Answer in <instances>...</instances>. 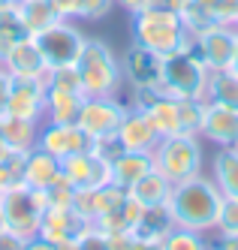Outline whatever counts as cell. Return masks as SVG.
<instances>
[{"label":"cell","instance_id":"obj_24","mask_svg":"<svg viewBox=\"0 0 238 250\" xmlns=\"http://www.w3.org/2000/svg\"><path fill=\"white\" fill-rule=\"evenodd\" d=\"M127 193L136 196L145 208H160V205H166L169 196H172V181H166V178H163L157 169H151L148 175H142Z\"/></svg>","mask_w":238,"mask_h":250},{"label":"cell","instance_id":"obj_21","mask_svg":"<svg viewBox=\"0 0 238 250\" xmlns=\"http://www.w3.org/2000/svg\"><path fill=\"white\" fill-rule=\"evenodd\" d=\"M211 181L223 196L238 199V148H217L211 157Z\"/></svg>","mask_w":238,"mask_h":250},{"label":"cell","instance_id":"obj_4","mask_svg":"<svg viewBox=\"0 0 238 250\" xmlns=\"http://www.w3.org/2000/svg\"><path fill=\"white\" fill-rule=\"evenodd\" d=\"M151 157H154V169L172 184L202 175V166H205L202 142L193 133H178V136L160 139V145L154 148Z\"/></svg>","mask_w":238,"mask_h":250},{"label":"cell","instance_id":"obj_31","mask_svg":"<svg viewBox=\"0 0 238 250\" xmlns=\"http://www.w3.org/2000/svg\"><path fill=\"white\" fill-rule=\"evenodd\" d=\"M178 112H181V133L199 136L205 118V100H178Z\"/></svg>","mask_w":238,"mask_h":250},{"label":"cell","instance_id":"obj_15","mask_svg":"<svg viewBox=\"0 0 238 250\" xmlns=\"http://www.w3.org/2000/svg\"><path fill=\"white\" fill-rule=\"evenodd\" d=\"M6 115L43 124V118H45V82L43 79H12Z\"/></svg>","mask_w":238,"mask_h":250},{"label":"cell","instance_id":"obj_19","mask_svg":"<svg viewBox=\"0 0 238 250\" xmlns=\"http://www.w3.org/2000/svg\"><path fill=\"white\" fill-rule=\"evenodd\" d=\"M151 169H154V157L145 151H115L112 154V184L121 190H130Z\"/></svg>","mask_w":238,"mask_h":250},{"label":"cell","instance_id":"obj_43","mask_svg":"<svg viewBox=\"0 0 238 250\" xmlns=\"http://www.w3.org/2000/svg\"><path fill=\"white\" fill-rule=\"evenodd\" d=\"M54 250H79V238H66L61 244H54Z\"/></svg>","mask_w":238,"mask_h":250},{"label":"cell","instance_id":"obj_35","mask_svg":"<svg viewBox=\"0 0 238 250\" xmlns=\"http://www.w3.org/2000/svg\"><path fill=\"white\" fill-rule=\"evenodd\" d=\"M48 3L58 12L61 21H76L79 19V0H48Z\"/></svg>","mask_w":238,"mask_h":250},{"label":"cell","instance_id":"obj_16","mask_svg":"<svg viewBox=\"0 0 238 250\" xmlns=\"http://www.w3.org/2000/svg\"><path fill=\"white\" fill-rule=\"evenodd\" d=\"M199 136L217 148H238V112L217 103H205V118Z\"/></svg>","mask_w":238,"mask_h":250},{"label":"cell","instance_id":"obj_44","mask_svg":"<svg viewBox=\"0 0 238 250\" xmlns=\"http://www.w3.org/2000/svg\"><path fill=\"white\" fill-rule=\"evenodd\" d=\"M9 157H12V151H9V145L3 142V136H0V163H6Z\"/></svg>","mask_w":238,"mask_h":250},{"label":"cell","instance_id":"obj_11","mask_svg":"<svg viewBox=\"0 0 238 250\" xmlns=\"http://www.w3.org/2000/svg\"><path fill=\"white\" fill-rule=\"evenodd\" d=\"M40 148L58 160L69 154H82V151H100V145L79 124H51V121L40 124Z\"/></svg>","mask_w":238,"mask_h":250},{"label":"cell","instance_id":"obj_37","mask_svg":"<svg viewBox=\"0 0 238 250\" xmlns=\"http://www.w3.org/2000/svg\"><path fill=\"white\" fill-rule=\"evenodd\" d=\"M0 250H24V238L15 235L12 229H3L0 232Z\"/></svg>","mask_w":238,"mask_h":250},{"label":"cell","instance_id":"obj_13","mask_svg":"<svg viewBox=\"0 0 238 250\" xmlns=\"http://www.w3.org/2000/svg\"><path fill=\"white\" fill-rule=\"evenodd\" d=\"M118 148L121 151H145L154 154V148L160 145V133L154 130V124L148 121L139 105H127V115L118 127Z\"/></svg>","mask_w":238,"mask_h":250},{"label":"cell","instance_id":"obj_45","mask_svg":"<svg viewBox=\"0 0 238 250\" xmlns=\"http://www.w3.org/2000/svg\"><path fill=\"white\" fill-rule=\"evenodd\" d=\"M232 69L238 73V42H235V58H232Z\"/></svg>","mask_w":238,"mask_h":250},{"label":"cell","instance_id":"obj_20","mask_svg":"<svg viewBox=\"0 0 238 250\" xmlns=\"http://www.w3.org/2000/svg\"><path fill=\"white\" fill-rule=\"evenodd\" d=\"M0 136H3V142L9 145L12 154H27L40 145V121L0 115Z\"/></svg>","mask_w":238,"mask_h":250},{"label":"cell","instance_id":"obj_46","mask_svg":"<svg viewBox=\"0 0 238 250\" xmlns=\"http://www.w3.org/2000/svg\"><path fill=\"white\" fill-rule=\"evenodd\" d=\"M6 229V217H3V211H0V232Z\"/></svg>","mask_w":238,"mask_h":250},{"label":"cell","instance_id":"obj_7","mask_svg":"<svg viewBox=\"0 0 238 250\" xmlns=\"http://www.w3.org/2000/svg\"><path fill=\"white\" fill-rule=\"evenodd\" d=\"M45 208H48L45 190H30L27 184H15L6 193H0V211L6 217V229H12L24 241L40 235V220Z\"/></svg>","mask_w":238,"mask_h":250},{"label":"cell","instance_id":"obj_39","mask_svg":"<svg viewBox=\"0 0 238 250\" xmlns=\"http://www.w3.org/2000/svg\"><path fill=\"white\" fill-rule=\"evenodd\" d=\"M196 3L202 6L214 21H223V0H196ZM223 24H226V21H223Z\"/></svg>","mask_w":238,"mask_h":250},{"label":"cell","instance_id":"obj_22","mask_svg":"<svg viewBox=\"0 0 238 250\" xmlns=\"http://www.w3.org/2000/svg\"><path fill=\"white\" fill-rule=\"evenodd\" d=\"M103 151H82V154H69L61 160V175L66 178V184L76 190H94V169H97V157Z\"/></svg>","mask_w":238,"mask_h":250},{"label":"cell","instance_id":"obj_18","mask_svg":"<svg viewBox=\"0 0 238 250\" xmlns=\"http://www.w3.org/2000/svg\"><path fill=\"white\" fill-rule=\"evenodd\" d=\"M61 178V160L51 157L48 151H43L36 145L33 151L24 154V169H22V184H27L30 190H45Z\"/></svg>","mask_w":238,"mask_h":250},{"label":"cell","instance_id":"obj_27","mask_svg":"<svg viewBox=\"0 0 238 250\" xmlns=\"http://www.w3.org/2000/svg\"><path fill=\"white\" fill-rule=\"evenodd\" d=\"M175 223L169 217V208L160 205V208H145L142 220H139V226L133 232H136V238H142V241H157V244H163V238H166V232Z\"/></svg>","mask_w":238,"mask_h":250},{"label":"cell","instance_id":"obj_48","mask_svg":"<svg viewBox=\"0 0 238 250\" xmlns=\"http://www.w3.org/2000/svg\"><path fill=\"white\" fill-rule=\"evenodd\" d=\"M232 27H235V30H238V15H235V21H232Z\"/></svg>","mask_w":238,"mask_h":250},{"label":"cell","instance_id":"obj_42","mask_svg":"<svg viewBox=\"0 0 238 250\" xmlns=\"http://www.w3.org/2000/svg\"><path fill=\"white\" fill-rule=\"evenodd\" d=\"M130 250H163V247H160L157 241H142V238H136Z\"/></svg>","mask_w":238,"mask_h":250},{"label":"cell","instance_id":"obj_34","mask_svg":"<svg viewBox=\"0 0 238 250\" xmlns=\"http://www.w3.org/2000/svg\"><path fill=\"white\" fill-rule=\"evenodd\" d=\"M79 250H112V244H108V235L103 229H97L94 223H90L79 235Z\"/></svg>","mask_w":238,"mask_h":250},{"label":"cell","instance_id":"obj_32","mask_svg":"<svg viewBox=\"0 0 238 250\" xmlns=\"http://www.w3.org/2000/svg\"><path fill=\"white\" fill-rule=\"evenodd\" d=\"M115 9V0H79V21H103Z\"/></svg>","mask_w":238,"mask_h":250},{"label":"cell","instance_id":"obj_23","mask_svg":"<svg viewBox=\"0 0 238 250\" xmlns=\"http://www.w3.org/2000/svg\"><path fill=\"white\" fill-rule=\"evenodd\" d=\"M82 94H69L61 87H45V118L51 124H76L79 112H82Z\"/></svg>","mask_w":238,"mask_h":250},{"label":"cell","instance_id":"obj_41","mask_svg":"<svg viewBox=\"0 0 238 250\" xmlns=\"http://www.w3.org/2000/svg\"><path fill=\"white\" fill-rule=\"evenodd\" d=\"M24 250H54V244L45 241V238H40V235H33V238L24 241Z\"/></svg>","mask_w":238,"mask_h":250},{"label":"cell","instance_id":"obj_29","mask_svg":"<svg viewBox=\"0 0 238 250\" xmlns=\"http://www.w3.org/2000/svg\"><path fill=\"white\" fill-rule=\"evenodd\" d=\"M45 87H61V91L82 94V97H85L82 76H79L76 63H66V66H48V73H45Z\"/></svg>","mask_w":238,"mask_h":250},{"label":"cell","instance_id":"obj_28","mask_svg":"<svg viewBox=\"0 0 238 250\" xmlns=\"http://www.w3.org/2000/svg\"><path fill=\"white\" fill-rule=\"evenodd\" d=\"M24 37H30V33H27V27L22 21V15H18V6L15 3L0 6V58Z\"/></svg>","mask_w":238,"mask_h":250},{"label":"cell","instance_id":"obj_47","mask_svg":"<svg viewBox=\"0 0 238 250\" xmlns=\"http://www.w3.org/2000/svg\"><path fill=\"white\" fill-rule=\"evenodd\" d=\"M9 3H15V0H0V6H9Z\"/></svg>","mask_w":238,"mask_h":250},{"label":"cell","instance_id":"obj_10","mask_svg":"<svg viewBox=\"0 0 238 250\" xmlns=\"http://www.w3.org/2000/svg\"><path fill=\"white\" fill-rule=\"evenodd\" d=\"M43 48V58L48 66H66V63H76L82 55V45H85V33L72 24V21H58L51 24L48 30H43L40 37H33Z\"/></svg>","mask_w":238,"mask_h":250},{"label":"cell","instance_id":"obj_6","mask_svg":"<svg viewBox=\"0 0 238 250\" xmlns=\"http://www.w3.org/2000/svg\"><path fill=\"white\" fill-rule=\"evenodd\" d=\"M124 115H127V105L118 100V94L115 97H85L76 124L97 142L103 154L112 157L115 151H121L115 139H118V127H121Z\"/></svg>","mask_w":238,"mask_h":250},{"label":"cell","instance_id":"obj_9","mask_svg":"<svg viewBox=\"0 0 238 250\" xmlns=\"http://www.w3.org/2000/svg\"><path fill=\"white\" fill-rule=\"evenodd\" d=\"M121 73L124 84H130L133 91H157L163 84V55L133 42L121 58Z\"/></svg>","mask_w":238,"mask_h":250},{"label":"cell","instance_id":"obj_14","mask_svg":"<svg viewBox=\"0 0 238 250\" xmlns=\"http://www.w3.org/2000/svg\"><path fill=\"white\" fill-rule=\"evenodd\" d=\"M133 97H136V105L154 124L160 139L181 133V112H178V100L175 97L157 94V91H133Z\"/></svg>","mask_w":238,"mask_h":250},{"label":"cell","instance_id":"obj_38","mask_svg":"<svg viewBox=\"0 0 238 250\" xmlns=\"http://www.w3.org/2000/svg\"><path fill=\"white\" fill-rule=\"evenodd\" d=\"M9 87H12V76L6 69H0V115H6V105H9Z\"/></svg>","mask_w":238,"mask_h":250},{"label":"cell","instance_id":"obj_26","mask_svg":"<svg viewBox=\"0 0 238 250\" xmlns=\"http://www.w3.org/2000/svg\"><path fill=\"white\" fill-rule=\"evenodd\" d=\"M15 6H18V15H22V21H24L30 37H40L43 30H48L51 24L61 21L48 0H15Z\"/></svg>","mask_w":238,"mask_h":250},{"label":"cell","instance_id":"obj_40","mask_svg":"<svg viewBox=\"0 0 238 250\" xmlns=\"http://www.w3.org/2000/svg\"><path fill=\"white\" fill-rule=\"evenodd\" d=\"M115 6H121L124 12L136 15V12H142V9H148V6H151V0H115Z\"/></svg>","mask_w":238,"mask_h":250},{"label":"cell","instance_id":"obj_30","mask_svg":"<svg viewBox=\"0 0 238 250\" xmlns=\"http://www.w3.org/2000/svg\"><path fill=\"white\" fill-rule=\"evenodd\" d=\"M163 250H208V241L202 238V232L196 229H181V226H172L166 232V238L160 244Z\"/></svg>","mask_w":238,"mask_h":250},{"label":"cell","instance_id":"obj_25","mask_svg":"<svg viewBox=\"0 0 238 250\" xmlns=\"http://www.w3.org/2000/svg\"><path fill=\"white\" fill-rule=\"evenodd\" d=\"M205 103H217V105H226V109L238 112V73L232 66L229 69H217V73H208Z\"/></svg>","mask_w":238,"mask_h":250},{"label":"cell","instance_id":"obj_36","mask_svg":"<svg viewBox=\"0 0 238 250\" xmlns=\"http://www.w3.org/2000/svg\"><path fill=\"white\" fill-rule=\"evenodd\" d=\"M208 250H238V232H217V238L208 244Z\"/></svg>","mask_w":238,"mask_h":250},{"label":"cell","instance_id":"obj_5","mask_svg":"<svg viewBox=\"0 0 238 250\" xmlns=\"http://www.w3.org/2000/svg\"><path fill=\"white\" fill-rule=\"evenodd\" d=\"M205 87H208V69L190 45L163 58L160 94L175 100H205Z\"/></svg>","mask_w":238,"mask_h":250},{"label":"cell","instance_id":"obj_2","mask_svg":"<svg viewBox=\"0 0 238 250\" xmlns=\"http://www.w3.org/2000/svg\"><path fill=\"white\" fill-rule=\"evenodd\" d=\"M190 33L184 27V19L178 12H169V9H157V6H148L133 15V42L145 45L157 51V55H172V51H181L190 45Z\"/></svg>","mask_w":238,"mask_h":250},{"label":"cell","instance_id":"obj_8","mask_svg":"<svg viewBox=\"0 0 238 250\" xmlns=\"http://www.w3.org/2000/svg\"><path fill=\"white\" fill-rule=\"evenodd\" d=\"M235 42H238V30L232 24L214 21L205 30L193 33L190 48L196 51V58L205 63L208 73H217V69H229L232 58H235Z\"/></svg>","mask_w":238,"mask_h":250},{"label":"cell","instance_id":"obj_12","mask_svg":"<svg viewBox=\"0 0 238 250\" xmlns=\"http://www.w3.org/2000/svg\"><path fill=\"white\" fill-rule=\"evenodd\" d=\"M0 69H6L12 79H43L48 73V63L43 58V48L33 37L18 40L3 58H0Z\"/></svg>","mask_w":238,"mask_h":250},{"label":"cell","instance_id":"obj_17","mask_svg":"<svg viewBox=\"0 0 238 250\" xmlns=\"http://www.w3.org/2000/svg\"><path fill=\"white\" fill-rule=\"evenodd\" d=\"M90 223L82 217L76 208H45L40 220V238L61 244L66 238H79Z\"/></svg>","mask_w":238,"mask_h":250},{"label":"cell","instance_id":"obj_1","mask_svg":"<svg viewBox=\"0 0 238 250\" xmlns=\"http://www.w3.org/2000/svg\"><path fill=\"white\" fill-rule=\"evenodd\" d=\"M220 202H223V193L217 190V184L205 175H196V178H187V181L172 184V196L166 208L175 226L208 232L217 223Z\"/></svg>","mask_w":238,"mask_h":250},{"label":"cell","instance_id":"obj_33","mask_svg":"<svg viewBox=\"0 0 238 250\" xmlns=\"http://www.w3.org/2000/svg\"><path fill=\"white\" fill-rule=\"evenodd\" d=\"M214 232H238V199L223 196L220 214H217V223H214Z\"/></svg>","mask_w":238,"mask_h":250},{"label":"cell","instance_id":"obj_3","mask_svg":"<svg viewBox=\"0 0 238 250\" xmlns=\"http://www.w3.org/2000/svg\"><path fill=\"white\" fill-rule=\"evenodd\" d=\"M76 69L82 76L85 97H115L124 87L121 58H115V51L97 37L85 40L82 55L76 61Z\"/></svg>","mask_w":238,"mask_h":250}]
</instances>
